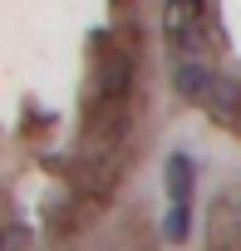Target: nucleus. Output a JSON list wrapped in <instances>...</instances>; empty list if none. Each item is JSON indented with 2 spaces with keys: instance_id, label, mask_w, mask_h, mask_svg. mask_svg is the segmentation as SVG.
Listing matches in <instances>:
<instances>
[{
  "instance_id": "1",
  "label": "nucleus",
  "mask_w": 241,
  "mask_h": 251,
  "mask_svg": "<svg viewBox=\"0 0 241 251\" xmlns=\"http://www.w3.org/2000/svg\"><path fill=\"white\" fill-rule=\"evenodd\" d=\"M163 40L177 59H207L212 54L207 0H168L163 5Z\"/></svg>"
},
{
  "instance_id": "2",
  "label": "nucleus",
  "mask_w": 241,
  "mask_h": 251,
  "mask_svg": "<svg viewBox=\"0 0 241 251\" xmlns=\"http://www.w3.org/2000/svg\"><path fill=\"white\" fill-rule=\"evenodd\" d=\"M212 79H217V69H212L207 59H182V64H177V94H182V99H192V103H202V99H207Z\"/></svg>"
},
{
  "instance_id": "3",
  "label": "nucleus",
  "mask_w": 241,
  "mask_h": 251,
  "mask_svg": "<svg viewBox=\"0 0 241 251\" xmlns=\"http://www.w3.org/2000/svg\"><path fill=\"white\" fill-rule=\"evenodd\" d=\"M202 108H212L217 118H236L241 113V84L226 79V74H217L212 89H207V99H202Z\"/></svg>"
},
{
  "instance_id": "4",
  "label": "nucleus",
  "mask_w": 241,
  "mask_h": 251,
  "mask_svg": "<svg viewBox=\"0 0 241 251\" xmlns=\"http://www.w3.org/2000/svg\"><path fill=\"white\" fill-rule=\"evenodd\" d=\"M192 182H197V173H192V163H187L182 153H172V158H168V192H172L177 202H187V192H192Z\"/></svg>"
},
{
  "instance_id": "5",
  "label": "nucleus",
  "mask_w": 241,
  "mask_h": 251,
  "mask_svg": "<svg viewBox=\"0 0 241 251\" xmlns=\"http://www.w3.org/2000/svg\"><path fill=\"white\" fill-rule=\"evenodd\" d=\"M182 236H187V202H177L168 217V241H182Z\"/></svg>"
}]
</instances>
